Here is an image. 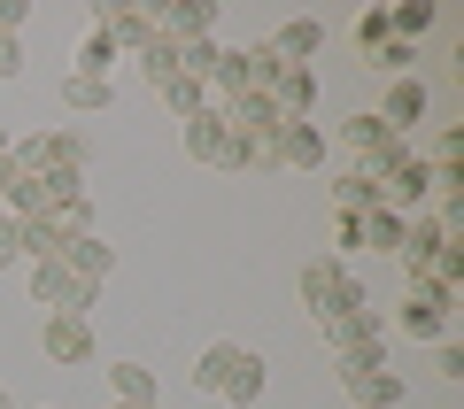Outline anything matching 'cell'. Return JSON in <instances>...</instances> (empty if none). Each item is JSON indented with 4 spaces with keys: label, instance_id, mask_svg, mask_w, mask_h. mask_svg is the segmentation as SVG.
Masks as SVG:
<instances>
[{
    "label": "cell",
    "instance_id": "cell-1",
    "mask_svg": "<svg viewBox=\"0 0 464 409\" xmlns=\"http://www.w3.org/2000/svg\"><path fill=\"white\" fill-rule=\"evenodd\" d=\"M194 378H201V394H217V402H232V409L264 402V356H256V347H232V340L201 347Z\"/></svg>",
    "mask_w": 464,
    "mask_h": 409
},
{
    "label": "cell",
    "instance_id": "cell-2",
    "mask_svg": "<svg viewBox=\"0 0 464 409\" xmlns=\"http://www.w3.org/2000/svg\"><path fill=\"white\" fill-rule=\"evenodd\" d=\"M16 170L47 178L54 194H85V139L78 131H32V139H16Z\"/></svg>",
    "mask_w": 464,
    "mask_h": 409
},
{
    "label": "cell",
    "instance_id": "cell-3",
    "mask_svg": "<svg viewBox=\"0 0 464 409\" xmlns=\"http://www.w3.org/2000/svg\"><path fill=\"white\" fill-rule=\"evenodd\" d=\"M317 332H325L333 356H341V378L387 363V317L380 309H333V317H317Z\"/></svg>",
    "mask_w": 464,
    "mask_h": 409
},
{
    "label": "cell",
    "instance_id": "cell-4",
    "mask_svg": "<svg viewBox=\"0 0 464 409\" xmlns=\"http://www.w3.org/2000/svg\"><path fill=\"white\" fill-rule=\"evenodd\" d=\"M372 185H380V209H395V216H418V209L433 201V163H418V155L402 147L387 170H372Z\"/></svg>",
    "mask_w": 464,
    "mask_h": 409
},
{
    "label": "cell",
    "instance_id": "cell-5",
    "mask_svg": "<svg viewBox=\"0 0 464 409\" xmlns=\"http://www.w3.org/2000/svg\"><path fill=\"white\" fill-rule=\"evenodd\" d=\"M93 294H101V286H85L63 255H32V301H39V309H85V317H93Z\"/></svg>",
    "mask_w": 464,
    "mask_h": 409
},
{
    "label": "cell",
    "instance_id": "cell-6",
    "mask_svg": "<svg viewBox=\"0 0 464 409\" xmlns=\"http://www.w3.org/2000/svg\"><path fill=\"white\" fill-rule=\"evenodd\" d=\"M302 301H310V317H333V309H364V286L341 271V255H317L310 271H302Z\"/></svg>",
    "mask_w": 464,
    "mask_h": 409
},
{
    "label": "cell",
    "instance_id": "cell-7",
    "mask_svg": "<svg viewBox=\"0 0 464 409\" xmlns=\"http://www.w3.org/2000/svg\"><path fill=\"white\" fill-rule=\"evenodd\" d=\"M341 139H348V155H356V170H364V178H372V170H387V163L402 155V131L387 124L380 109L356 116V124H341Z\"/></svg>",
    "mask_w": 464,
    "mask_h": 409
},
{
    "label": "cell",
    "instance_id": "cell-8",
    "mask_svg": "<svg viewBox=\"0 0 464 409\" xmlns=\"http://www.w3.org/2000/svg\"><path fill=\"white\" fill-rule=\"evenodd\" d=\"M449 301H457V286L411 279V294H402V332H411V340H449Z\"/></svg>",
    "mask_w": 464,
    "mask_h": 409
},
{
    "label": "cell",
    "instance_id": "cell-9",
    "mask_svg": "<svg viewBox=\"0 0 464 409\" xmlns=\"http://www.w3.org/2000/svg\"><path fill=\"white\" fill-rule=\"evenodd\" d=\"M39 347H47L54 363H85V356H93V317H85V309H54L47 332H39Z\"/></svg>",
    "mask_w": 464,
    "mask_h": 409
},
{
    "label": "cell",
    "instance_id": "cell-10",
    "mask_svg": "<svg viewBox=\"0 0 464 409\" xmlns=\"http://www.w3.org/2000/svg\"><path fill=\"white\" fill-rule=\"evenodd\" d=\"M341 247H372V255H395V247H402V216H395V209L341 216Z\"/></svg>",
    "mask_w": 464,
    "mask_h": 409
},
{
    "label": "cell",
    "instance_id": "cell-11",
    "mask_svg": "<svg viewBox=\"0 0 464 409\" xmlns=\"http://www.w3.org/2000/svg\"><path fill=\"white\" fill-rule=\"evenodd\" d=\"M186 155H194V163H240V139L225 131L217 109H201V116H186Z\"/></svg>",
    "mask_w": 464,
    "mask_h": 409
},
{
    "label": "cell",
    "instance_id": "cell-12",
    "mask_svg": "<svg viewBox=\"0 0 464 409\" xmlns=\"http://www.w3.org/2000/svg\"><path fill=\"white\" fill-rule=\"evenodd\" d=\"M341 386H348L356 409H402V371H387V363H380V371H348Z\"/></svg>",
    "mask_w": 464,
    "mask_h": 409
},
{
    "label": "cell",
    "instance_id": "cell-13",
    "mask_svg": "<svg viewBox=\"0 0 464 409\" xmlns=\"http://www.w3.org/2000/svg\"><path fill=\"white\" fill-rule=\"evenodd\" d=\"M63 262H70V271H78L85 286H101V279H109V271H116V247L101 240V232H78V240L63 247Z\"/></svg>",
    "mask_w": 464,
    "mask_h": 409
},
{
    "label": "cell",
    "instance_id": "cell-14",
    "mask_svg": "<svg viewBox=\"0 0 464 409\" xmlns=\"http://www.w3.org/2000/svg\"><path fill=\"white\" fill-rule=\"evenodd\" d=\"M317 47H325V24H317V16H295V24H279V39H271V54H279V62H310Z\"/></svg>",
    "mask_w": 464,
    "mask_h": 409
},
{
    "label": "cell",
    "instance_id": "cell-15",
    "mask_svg": "<svg viewBox=\"0 0 464 409\" xmlns=\"http://www.w3.org/2000/svg\"><path fill=\"white\" fill-rule=\"evenodd\" d=\"M279 163H286V170H317V163H325V131L286 124V131H279Z\"/></svg>",
    "mask_w": 464,
    "mask_h": 409
},
{
    "label": "cell",
    "instance_id": "cell-16",
    "mask_svg": "<svg viewBox=\"0 0 464 409\" xmlns=\"http://www.w3.org/2000/svg\"><path fill=\"white\" fill-rule=\"evenodd\" d=\"M387 124H395V131H411L418 124V116H426V85H418V78H387Z\"/></svg>",
    "mask_w": 464,
    "mask_h": 409
},
{
    "label": "cell",
    "instance_id": "cell-17",
    "mask_svg": "<svg viewBox=\"0 0 464 409\" xmlns=\"http://www.w3.org/2000/svg\"><path fill=\"white\" fill-rule=\"evenodd\" d=\"M109 62H116V39L101 32V24H85V39H78V78H109Z\"/></svg>",
    "mask_w": 464,
    "mask_h": 409
},
{
    "label": "cell",
    "instance_id": "cell-18",
    "mask_svg": "<svg viewBox=\"0 0 464 409\" xmlns=\"http://www.w3.org/2000/svg\"><path fill=\"white\" fill-rule=\"evenodd\" d=\"M333 201H341V216H364V209H380V185H372L364 170H348V178L333 185Z\"/></svg>",
    "mask_w": 464,
    "mask_h": 409
},
{
    "label": "cell",
    "instance_id": "cell-19",
    "mask_svg": "<svg viewBox=\"0 0 464 409\" xmlns=\"http://www.w3.org/2000/svg\"><path fill=\"white\" fill-rule=\"evenodd\" d=\"M116 402H155V371H148V363H116Z\"/></svg>",
    "mask_w": 464,
    "mask_h": 409
},
{
    "label": "cell",
    "instance_id": "cell-20",
    "mask_svg": "<svg viewBox=\"0 0 464 409\" xmlns=\"http://www.w3.org/2000/svg\"><path fill=\"white\" fill-rule=\"evenodd\" d=\"M63 109H109V78H63Z\"/></svg>",
    "mask_w": 464,
    "mask_h": 409
},
{
    "label": "cell",
    "instance_id": "cell-21",
    "mask_svg": "<svg viewBox=\"0 0 464 409\" xmlns=\"http://www.w3.org/2000/svg\"><path fill=\"white\" fill-rule=\"evenodd\" d=\"M155 93H163V100H170V109H179V116H201V109H209V93H201V85L186 78V70H179V78H163V85H155Z\"/></svg>",
    "mask_w": 464,
    "mask_h": 409
},
{
    "label": "cell",
    "instance_id": "cell-22",
    "mask_svg": "<svg viewBox=\"0 0 464 409\" xmlns=\"http://www.w3.org/2000/svg\"><path fill=\"white\" fill-rule=\"evenodd\" d=\"M426 24H433V8H426V0H411V8H387V32H395L402 47H411V39L426 32Z\"/></svg>",
    "mask_w": 464,
    "mask_h": 409
},
{
    "label": "cell",
    "instance_id": "cell-23",
    "mask_svg": "<svg viewBox=\"0 0 464 409\" xmlns=\"http://www.w3.org/2000/svg\"><path fill=\"white\" fill-rule=\"evenodd\" d=\"M24 255H32V247H24V216H8V209H0V271H16Z\"/></svg>",
    "mask_w": 464,
    "mask_h": 409
},
{
    "label": "cell",
    "instance_id": "cell-24",
    "mask_svg": "<svg viewBox=\"0 0 464 409\" xmlns=\"http://www.w3.org/2000/svg\"><path fill=\"white\" fill-rule=\"evenodd\" d=\"M433 371H441V378H464V347H457V340H433Z\"/></svg>",
    "mask_w": 464,
    "mask_h": 409
},
{
    "label": "cell",
    "instance_id": "cell-25",
    "mask_svg": "<svg viewBox=\"0 0 464 409\" xmlns=\"http://www.w3.org/2000/svg\"><path fill=\"white\" fill-rule=\"evenodd\" d=\"M0 78H24V47H16V32H0Z\"/></svg>",
    "mask_w": 464,
    "mask_h": 409
},
{
    "label": "cell",
    "instance_id": "cell-26",
    "mask_svg": "<svg viewBox=\"0 0 464 409\" xmlns=\"http://www.w3.org/2000/svg\"><path fill=\"white\" fill-rule=\"evenodd\" d=\"M24 16H32V8H24V0H0V32H16Z\"/></svg>",
    "mask_w": 464,
    "mask_h": 409
},
{
    "label": "cell",
    "instance_id": "cell-27",
    "mask_svg": "<svg viewBox=\"0 0 464 409\" xmlns=\"http://www.w3.org/2000/svg\"><path fill=\"white\" fill-rule=\"evenodd\" d=\"M8 163H16V139H8V131H0V178H8Z\"/></svg>",
    "mask_w": 464,
    "mask_h": 409
},
{
    "label": "cell",
    "instance_id": "cell-28",
    "mask_svg": "<svg viewBox=\"0 0 464 409\" xmlns=\"http://www.w3.org/2000/svg\"><path fill=\"white\" fill-rule=\"evenodd\" d=\"M116 409H155V402H116Z\"/></svg>",
    "mask_w": 464,
    "mask_h": 409
},
{
    "label": "cell",
    "instance_id": "cell-29",
    "mask_svg": "<svg viewBox=\"0 0 464 409\" xmlns=\"http://www.w3.org/2000/svg\"><path fill=\"white\" fill-rule=\"evenodd\" d=\"M0 409H16V402H8V394H0Z\"/></svg>",
    "mask_w": 464,
    "mask_h": 409
}]
</instances>
